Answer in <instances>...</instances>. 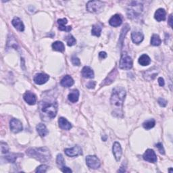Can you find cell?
<instances>
[{
    "label": "cell",
    "instance_id": "7bdbcfd3",
    "mask_svg": "<svg viewBox=\"0 0 173 173\" xmlns=\"http://www.w3.org/2000/svg\"><path fill=\"white\" fill-rule=\"evenodd\" d=\"M158 83L160 87H163L164 85V80L162 77L158 78Z\"/></svg>",
    "mask_w": 173,
    "mask_h": 173
},
{
    "label": "cell",
    "instance_id": "ac0fdd59",
    "mask_svg": "<svg viewBox=\"0 0 173 173\" xmlns=\"http://www.w3.org/2000/svg\"><path fill=\"white\" fill-rule=\"evenodd\" d=\"M58 124L60 128L63 130H68L72 128V125L69 122L66 118L63 117H60L58 120Z\"/></svg>",
    "mask_w": 173,
    "mask_h": 173
},
{
    "label": "cell",
    "instance_id": "ab89813d",
    "mask_svg": "<svg viewBox=\"0 0 173 173\" xmlns=\"http://www.w3.org/2000/svg\"><path fill=\"white\" fill-rule=\"evenodd\" d=\"M95 84L96 83L95 81H90L87 84V88H89V89H94L95 87Z\"/></svg>",
    "mask_w": 173,
    "mask_h": 173
},
{
    "label": "cell",
    "instance_id": "4dcf8cb0",
    "mask_svg": "<svg viewBox=\"0 0 173 173\" xmlns=\"http://www.w3.org/2000/svg\"><path fill=\"white\" fill-rule=\"evenodd\" d=\"M56 162L57 164L58 165V166L61 168L62 167H64L65 166V161H64V158L63 156L61 154H58L57 156V159H56Z\"/></svg>",
    "mask_w": 173,
    "mask_h": 173
},
{
    "label": "cell",
    "instance_id": "74e56055",
    "mask_svg": "<svg viewBox=\"0 0 173 173\" xmlns=\"http://www.w3.org/2000/svg\"><path fill=\"white\" fill-rule=\"evenodd\" d=\"M156 147L157 148H158L159 149V152L161 153V154H164L165 153V151H164V149L163 148V145L161 143H158L156 145Z\"/></svg>",
    "mask_w": 173,
    "mask_h": 173
},
{
    "label": "cell",
    "instance_id": "4316f807",
    "mask_svg": "<svg viewBox=\"0 0 173 173\" xmlns=\"http://www.w3.org/2000/svg\"><path fill=\"white\" fill-rule=\"evenodd\" d=\"M52 48L54 51L63 52L65 50L64 45L61 41H56L52 44Z\"/></svg>",
    "mask_w": 173,
    "mask_h": 173
},
{
    "label": "cell",
    "instance_id": "836d02e7",
    "mask_svg": "<svg viewBox=\"0 0 173 173\" xmlns=\"http://www.w3.org/2000/svg\"><path fill=\"white\" fill-rule=\"evenodd\" d=\"M148 72H145L146 75H144V77H145V79H147L148 76H150V79H149V80L153 79L156 77V76L157 75V72H154L153 71L152 72V69H150V70H148Z\"/></svg>",
    "mask_w": 173,
    "mask_h": 173
},
{
    "label": "cell",
    "instance_id": "e0dca14e",
    "mask_svg": "<svg viewBox=\"0 0 173 173\" xmlns=\"http://www.w3.org/2000/svg\"><path fill=\"white\" fill-rule=\"evenodd\" d=\"M166 11H165V10L162 8H160L158 10H157L155 12L154 18L157 21L161 22L166 20Z\"/></svg>",
    "mask_w": 173,
    "mask_h": 173
},
{
    "label": "cell",
    "instance_id": "ffe728a7",
    "mask_svg": "<svg viewBox=\"0 0 173 173\" xmlns=\"http://www.w3.org/2000/svg\"><path fill=\"white\" fill-rule=\"evenodd\" d=\"M11 24L16 28L20 32L24 31L25 30V26L24 24H23L22 21L20 20V18L18 17H15L12 21H11Z\"/></svg>",
    "mask_w": 173,
    "mask_h": 173
},
{
    "label": "cell",
    "instance_id": "8992f818",
    "mask_svg": "<svg viewBox=\"0 0 173 173\" xmlns=\"http://www.w3.org/2000/svg\"><path fill=\"white\" fill-rule=\"evenodd\" d=\"M133 67V60L126 52L123 53L119 63V68L122 70H130Z\"/></svg>",
    "mask_w": 173,
    "mask_h": 173
},
{
    "label": "cell",
    "instance_id": "cb8c5ba5",
    "mask_svg": "<svg viewBox=\"0 0 173 173\" xmlns=\"http://www.w3.org/2000/svg\"><path fill=\"white\" fill-rule=\"evenodd\" d=\"M79 92L77 89L72 90L71 93L68 94V100L71 102L72 103L77 102L79 100Z\"/></svg>",
    "mask_w": 173,
    "mask_h": 173
},
{
    "label": "cell",
    "instance_id": "5bb4252c",
    "mask_svg": "<svg viewBox=\"0 0 173 173\" xmlns=\"http://www.w3.org/2000/svg\"><path fill=\"white\" fill-rule=\"evenodd\" d=\"M131 39L134 43L139 44L143 41L144 39V35L143 33L140 31H133L131 34Z\"/></svg>",
    "mask_w": 173,
    "mask_h": 173
},
{
    "label": "cell",
    "instance_id": "d4e9b609",
    "mask_svg": "<svg viewBox=\"0 0 173 173\" xmlns=\"http://www.w3.org/2000/svg\"><path fill=\"white\" fill-rule=\"evenodd\" d=\"M139 63L141 66H146L151 63V59L148 55L143 54L139 58Z\"/></svg>",
    "mask_w": 173,
    "mask_h": 173
},
{
    "label": "cell",
    "instance_id": "f546056e",
    "mask_svg": "<svg viewBox=\"0 0 173 173\" xmlns=\"http://www.w3.org/2000/svg\"><path fill=\"white\" fill-rule=\"evenodd\" d=\"M162 43L160 37L156 34H153L151 39V44L153 46H158Z\"/></svg>",
    "mask_w": 173,
    "mask_h": 173
},
{
    "label": "cell",
    "instance_id": "603a6c76",
    "mask_svg": "<svg viewBox=\"0 0 173 173\" xmlns=\"http://www.w3.org/2000/svg\"><path fill=\"white\" fill-rule=\"evenodd\" d=\"M36 129L38 134H39L41 137H45L49 133L47 127H46L44 124H42V123H40V124L37 126Z\"/></svg>",
    "mask_w": 173,
    "mask_h": 173
},
{
    "label": "cell",
    "instance_id": "d6a6232c",
    "mask_svg": "<svg viewBox=\"0 0 173 173\" xmlns=\"http://www.w3.org/2000/svg\"><path fill=\"white\" fill-rule=\"evenodd\" d=\"M18 157V155L15 154V153H10L8 156H6L5 157V159H6L9 162L14 163L15 161L16 160Z\"/></svg>",
    "mask_w": 173,
    "mask_h": 173
},
{
    "label": "cell",
    "instance_id": "d6986e66",
    "mask_svg": "<svg viewBox=\"0 0 173 173\" xmlns=\"http://www.w3.org/2000/svg\"><path fill=\"white\" fill-rule=\"evenodd\" d=\"M122 22V18L120 15L118 14L114 15V16H113L112 18H111L109 20L110 25L112 26H114V27H117V26L121 25Z\"/></svg>",
    "mask_w": 173,
    "mask_h": 173
},
{
    "label": "cell",
    "instance_id": "1f68e13d",
    "mask_svg": "<svg viewBox=\"0 0 173 173\" xmlns=\"http://www.w3.org/2000/svg\"><path fill=\"white\" fill-rule=\"evenodd\" d=\"M66 41L67 45L68 46H72L76 44V41L75 39V38L73 37L72 34H69L66 37Z\"/></svg>",
    "mask_w": 173,
    "mask_h": 173
},
{
    "label": "cell",
    "instance_id": "ee69618b",
    "mask_svg": "<svg viewBox=\"0 0 173 173\" xmlns=\"http://www.w3.org/2000/svg\"><path fill=\"white\" fill-rule=\"evenodd\" d=\"M172 15L171 14L170 17H169V20H168V24L170 25V26H171V27H172Z\"/></svg>",
    "mask_w": 173,
    "mask_h": 173
},
{
    "label": "cell",
    "instance_id": "f1b7e54d",
    "mask_svg": "<svg viewBox=\"0 0 173 173\" xmlns=\"http://www.w3.org/2000/svg\"><path fill=\"white\" fill-rule=\"evenodd\" d=\"M129 29H129V26H128V25H126L124 27H123L122 31H121L120 38H119V45L123 44V39H124V37H125L126 33L129 31Z\"/></svg>",
    "mask_w": 173,
    "mask_h": 173
},
{
    "label": "cell",
    "instance_id": "f35d334b",
    "mask_svg": "<svg viewBox=\"0 0 173 173\" xmlns=\"http://www.w3.org/2000/svg\"><path fill=\"white\" fill-rule=\"evenodd\" d=\"M157 102H158L159 105L161 107H165L167 104V101L165 100L164 98H159L158 100H157Z\"/></svg>",
    "mask_w": 173,
    "mask_h": 173
},
{
    "label": "cell",
    "instance_id": "e575fe53",
    "mask_svg": "<svg viewBox=\"0 0 173 173\" xmlns=\"http://www.w3.org/2000/svg\"><path fill=\"white\" fill-rule=\"evenodd\" d=\"M1 150L2 153H6L9 151V147L7 143L4 142H1Z\"/></svg>",
    "mask_w": 173,
    "mask_h": 173
},
{
    "label": "cell",
    "instance_id": "8d00e7d4",
    "mask_svg": "<svg viewBox=\"0 0 173 173\" xmlns=\"http://www.w3.org/2000/svg\"><path fill=\"white\" fill-rule=\"evenodd\" d=\"M72 63L75 65V66H80V61L79 58H78L76 56H72Z\"/></svg>",
    "mask_w": 173,
    "mask_h": 173
},
{
    "label": "cell",
    "instance_id": "4fadbf2b",
    "mask_svg": "<svg viewBox=\"0 0 173 173\" xmlns=\"http://www.w3.org/2000/svg\"><path fill=\"white\" fill-rule=\"evenodd\" d=\"M112 151H113V153L114 156L116 158V161H119L121 159V156H122V148L121 146L120 145V143H118V142H115L113 145V148H112Z\"/></svg>",
    "mask_w": 173,
    "mask_h": 173
},
{
    "label": "cell",
    "instance_id": "9c48e42d",
    "mask_svg": "<svg viewBox=\"0 0 173 173\" xmlns=\"http://www.w3.org/2000/svg\"><path fill=\"white\" fill-rule=\"evenodd\" d=\"M10 130L14 133H18L22 130V122L16 118H12L10 122Z\"/></svg>",
    "mask_w": 173,
    "mask_h": 173
},
{
    "label": "cell",
    "instance_id": "44dd1931",
    "mask_svg": "<svg viewBox=\"0 0 173 173\" xmlns=\"http://www.w3.org/2000/svg\"><path fill=\"white\" fill-rule=\"evenodd\" d=\"M82 76L86 79H93L94 77L93 71L89 66H84L82 70Z\"/></svg>",
    "mask_w": 173,
    "mask_h": 173
},
{
    "label": "cell",
    "instance_id": "2e32d148",
    "mask_svg": "<svg viewBox=\"0 0 173 173\" xmlns=\"http://www.w3.org/2000/svg\"><path fill=\"white\" fill-rule=\"evenodd\" d=\"M60 84L64 87H71L74 84V80L72 79L71 76L66 75L61 80Z\"/></svg>",
    "mask_w": 173,
    "mask_h": 173
},
{
    "label": "cell",
    "instance_id": "52a82bcc",
    "mask_svg": "<svg viewBox=\"0 0 173 173\" xmlns=\"http://www.w3.org/2000/svg\"><path fill=\"white\" fill-rule=\"evenodd\" d=\"M86 164L88 167L92 169H98L100 166V161L95 156H87L86 157Z\"/></svg>",
    "mask_w": 173,
    "mask_h": 173
},
{
    "label": "cell",
    "instance_id": "30bf717a",
    "mask_svg": "<svg viewBox=\"0 0 173 173\" xmlns=\"http://www.w3.org/2000/svg\"><path fill=\"white\" fill-rule=\"evenodd\" d=\"M143 157L145 161L151 163H156L157 161V156L156 153L151 149H148L146 150L143 156Z\"/></svg>",
    "mask_w": 173,
    "mask_h": 173
},
{
    "label": "cell",
    "instance_id": "8fae6325",
    "mask_svg": "<svg viewBox=\"0 0 173 173\" xmlns=\"http://www.w3.org/2000/svg\"><path fill=\"white\" fill-rule=\"evenodd\" d=\"M49 79V75L45 74V73H39L34 76L33 80L37 84H43L47 83Z\"/></svg>",
    "mask_w": 173,
    "mask_h": 173
},
{
    "label": "cell",
    "instance_id": "5b68a950",
    "mask_svg": "<svg viewBox=\"0 0 173 173\" xmlns=\"http://www.w3.org/2000/svg\"><path fill=\"white\" fill-rule=\"evenodd\" d=\"M103 8L104 3L100 1H89L87 3V10L91 13H100Z\"/></svg>",
    "mask_w": 173,
    "mask_h": 173
},
{
    "label": "cell",
    "instance_id": "d590c367",
    "mask_svg": "<svg viewBox=\"0 0 173 173\" xmlns=\"http://www.w3.org/2000/svg\"><path fill=\"white\" fill-rule=\"evenodd\" d=\"M48 168V166H47V165L43 164V165H41V166H38L36 169L35 172H45L46 171H47Z\"/></svg>",
    "mask_w": 173,
    "mask_h": 173
},
{
    "label": "cell",
    "instance_id": "484cf974",
    "mask_svg": "<svg viewBox=\"0 0 173 173\" xmlns=\"http://www.w3.org/2000/svg\"><path fill=\"white\" fill-rule=\"evenodd\" d=\"M102 30V26L101 25L99 24H95L93 26L91 30V34L96 37H99L101 35Z\"/></svg>",
    "mask_w": 173,
    "mask_h": 173
},
{
    "label": "cell",
    "instance_id": "7a4b0ae2",
    "mask_svg": "<svg viewBox=\"0 0 173 173\" xmlns=\"http://www.w3.org/2000/svg\"><path fill=\"white\" fill-rule=\"evenodd\" d=\"M27 155L41 162H46L51 159V153L47 148H30L26 151Z\"/></svg>",
    "mask_w": 173,
    "mask_h": 173
},
{
    "label": "cell",
    "instance_id": "ba28073f",
    "mask_svg": "<svg viewBox=\"0 0 173 173\" xmlns=\"http://www.w3.org/2000/svg\"><path fill=\"white\" fill-rule=\"evenodd\" d=\"M66 155L69 157H76L83 154L82 148L79 145H75L72 148H67L64 149Z\"/></svg>",
    "mask_w": 173,
    "mask_h": 173
},
{
    "label": "cell",
    "instance_id": "3957f363",
    "mask_svg": "<svg viewBox=\"0 0 173 173\" xmlns=\"http://www.w3.org/2000/svg\"><path fill=\"white\" fill-rule=\"evenodd\" d=\"M39 108L42 114H45L47 116L53 118L56 117L57 112V102H48L42 101L40 102Z\"/></svg>",
    "mask_w": 173,
    "mask_h": 173
},
{
    "label": "cell",
    "instance_id": "b9f144b4",
    "mask_svg": "<svg viewBox=\"0 0 173 173\" xmlns=\"http://www.w3.org/2000/svg\"><path fill=\"white\" fill-rule=\"evenodd\" d=\"M99 57L100 59H105L106 57H107V53L104 52H101L100 53H99Z\"/></svg>",
    "mask_w": 173,
    "mask_h": 173
},
{
    "label": "cell",
    "instance_id": "6da1fadb",
    "mask_svg": "<svg viewBox=\"0 0 173 173\" xmlns=\"http://www.w3.org/2000/svg\"><path fill=\"white\" fill-rule=\"evenodd\" d=\"M126 97V91L124 88L117 87L114 88L110 103L113 108V115L115 116L122 117L123 116L122 106Z\"/></svg>",
    "mask_w": 173,
    "mask_h": 173
},
{
    "label": "cell",
    "instance_id": "7402d4cb",
    "mask_svg": "<svg viewBox=\"0 0 173 173\" xmlns=\"http://www.w3.org/2000/svg\"><path fill=\"white\" fill-rule=\"evenodd\" d=\"M116 75H117V71L116 69L115 68L114 70H113L110 72V74L108 75V76H107V77L104 80L103 84H102L103 85H107V84H110L111 83H113L114 80L116 77Z\"/></svg>",
    "mask_w": 173,
    "mask_h": 173
},
{
    "label": "cell",
    "instance_id": "277c9868",
    "mask_svg": "<svg viewBox=\"0 0 173 173\" xmlns=\"http://www.w3.org/2000/svg\"><path fill=\"white\" fill-rule=\"evenodd\" d=\"M143 11V6L138 2H133L129 5L127 10V14L129 18H134L138 17Z\"/></svg>",
    "mask_w": 173,
    "mask_h": 173
},
{
    "label": "cell",
    "instance_id": "83f0119b",
    "mask_svg": "<svg viewBox=\"0 0 173 173\" xmlns=\"http://www.w3.org/2000/svg\"><path fill=\"white\" fill-rule=\"evenodd\" d=\"M155 125H156V121L154 119H149V120L145 121L143 123V126L145 129L149 130L152 129L153 127H154Z\"/></svg>",
    "mask_w": 173,
    "mask_h": 173
},
{
    "label": "cell",
    "instance_id": "60d3db41",
    "mask_svg": "<svg viewBox=\"0 0 173 173\" xmlns=\"http://www.w3.org/2000/svg\"><path fill=\"white\" fill-rule=\"evenodd\" d=\"M60 170L61 172H72V170L71 168H69L68 167H66L65 166L61 168H60Z\"/></svg>",
    "mask_w": 173,
    "mask_h": 173
},
{
    "label": "cell",
    "instance_id": "9a60e30c",
    "mask_svg": "<svg viewBox=\"0 0 173 173\" xmlns=\"http://www.w3.org/2000/svg\"><path fill=\"white\" fill-rule=\"evenodd\" d=\"M57 23H58L59 25L58 29L60 30L66 31V32H70L72 29V27L71 26H66V25L68 23V20L66 18L59 19V20H57Z\"/></svg>",
    "mask_w": 173,
    "mask_h": 173
},
{
    "label": "cell",
    "instance_id": "7c38bea8",
    "mask_svg": "<svg viewBox=\"0 0 173 173\" xmlns=\"http://www.w3.org/2000/svg\"><path fill=\"white\" fill-rule=\"evenodd\" d=\"M25 101L29 105H34L37 102V97L34 93L30 91H27L23 95Z\"/></svg>",
    "mask_w": 173,
    "mask_h": 173
}]
</instances>
